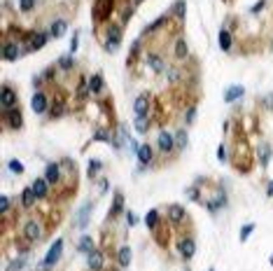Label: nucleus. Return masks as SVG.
Here are the masks:
<instances>
[{"label":"nucleus","instance_id":"9","mask_svg":"<svg viewBox=\"0 0 273 271\" xmlns=\"http://www.w3.org/2000/svg\"><path fill=\"white\" fill-rule=\"evenodd\" d=\"M3 127H5L7 131H19V129H24V114H21V110L14 108V110L3 112Z\"/></svg>","mask_w":273,"mask_h":271},{"label":"nucleus","instance_id":"32","mask_svg":"<svg viewBox=\"0 0 273 271\" xmlns=\"http://www.w3.org/2000/svg\"><path fill=\"white\" fill-rule=\"evenodd\" d=\"M77 250L79 253H84V255H89L91 250H96V241H94V236H89V234L82 236L79 243H77Z\"/></svg>","mask_w":273,"mask_h":271},{"label":"nucleus","instance_id":"4","mask_svg":"<svg viewBox=\"0 0 273 271\" xmlns=\"http://www.w3.org/2000/svg\"><path fill=\"white\" fill-rule=\"evenodd\" d=\"M0 108H3V112L19 108V94H17V89H14L12 85H7V82L3 85V89H0Z\"/></svg>","mask_w":273,"mask_h":271},{"label":"nucleus","instance_id":"41","mask_svg":"<svg viewBox=\"0 0 273 271\" xmlns=\"http://www.w3.org/2000/svg\"><path fill=\"white\" fill-rule=\"evenodd\" d=\"M10 206H12V199H10L7 194H0V215H3V217H7Z\"/></svg>","mask_w":273,"mask_h":271},{"label":"nucleus","instance_id":"53","mask_svg":"<svg viewBox=\"0 0 273 271\" xmlns=\"http://www.w3.org/2000/svg\"><path fill=\"white\" fill-rule=\"evenodd\" d=\"M268 264H273V253H271V257H268Z\"/></svg>","mask_w":273,"mask_h":271},{"label":"nucleus","instance_id":"31","mask_svg":"<svg viewBox=\"0 0 273 271\" xmlns=\"http://www.w3.org/2000/svg\"><path fill=\"white\" fill-rule=\"evenodd\" d=\"M66 30H68V21H66V19H56V21H52V26H49V35H52V37H61Z\"/></svg>","mask_w":273,"mask_h":271},{"label":"nucleus","instance_id":"20","mask_svg":"<svg viewBox=\"0 0 273 271\" xmlns=\"http://www.w3.org/2000/svg\"><path fill=\"white\" fill-rule=\"evenodd\" d=\"M124 211H126V208H124V194H121V192H117L115 197H112V206H110L108 220H115V217H119Z\"/></svg>","mask_w":273,"mask_h":271},{"label":"nucleus","instance_id":"15","mask_svg":"<svg viewBox=\"0 0 273 271\" xmlns=\"http://www.w3.org/2000/svg\"><path fill=\"white\" fill-rule=\"evenodd\" d=\"M150 108H152V96L150 94H140L133 103L135 117H150Z\"/></svg>","mask_w":273,"mask_h":271},{"label":"nucleus","instance_id":"44","mask_svg":"<svg viewBox=\"0 0 273 271\" xmlns=\"http://www.w3.org/2000/svg\"><path fill=\"white\" fill-rule=\"evenodd\" d=\"M217 162L229 164V150H226V145H224V143H219V145H217Z\"/></svg>","mask_w":273,"mask_h":271},{"label":"nucleus","instance_id":"5","mask_svg":"<svg viewBox=\"0 0 273 271\" xmlns=\"http://www.w3.org/2000/svg\"><path fill=\"white\" fill-rule=\"evenodd\" d=\"M121 45V24H108V33H105V52H110V54H115L117 49H119Z\"/></svg>","mask_w":273,"mask_h":271},{"label":"nucleus","instance_id":"12","mask_svg":"<svg viewBox=\"0 0 273 271\" xmlns=\"http://www.w3.org/2000/svg\"><path fill=\"white\" fill-rule=\"evenodd\" d=\"M135 157H138L140 166L152 169V166H154V147H152L150 143H143V145H140V150L135 152Z\"/></svg>","mask_w":273,"mask_h":271},{"label":"nucleus","instance_id":"27","mask_svg":"<svg viewBox=\"0 0 273 271\" xmlns=\"http://www.w3.org/2000/svg\"><path fill=\"white\" fill-rule=\"evenodd\" d=\"M245 96V87L243 85H231L229 89L224 91V101L226 103H236L238 98H243Z\"/></svg>","mask_w":273,"mask_h":271},{"label":"nucleus","instance_id":"34","mask_svg":"<svg viewBox=\"0 0 273 271\" xmlns=\"http://www.w3.org/2000/svg\"><path fill=\"white\" fill-rule=\"evenodd\" d=\"M56 66L61 68V70H73L77 63H75V54H63V56H59V63Z\"/></svg>","mask_w":273,"mask_h":271},{"label":"nucleus","instance_id":"6","mask_svg":"<svg viewBox=\"0 0 273 271\" xmlns=\"http://www.w3.org/2000/svg\"><path fill=\"white\" fill-rule=\"evenodd\" d=\"M61 255H63V239H56L54 241V246L47 250V255H44V259H42V269L40 271H52L56 266V262L61 259Z\"/></svg>","mask_w":273,"mask_h":271},{"label":"nucleus","instance_id":"11","mask_svg":"<svg viewBox=\"0 0 273 271\" xmlns=\"http://www.w3.org/2000/svg\"><path fill=\"white\" fill-rule=\"evenodd\" d=\"M94 201H86V204H82V208L77 211V215H75V227L77 229H86L89 227V217L91 213H94Z\"/></svg>","mask_w":273,"mask_h":271},{"label":"nucleus","instance_id":"18","mask_svg":"<svg viewBox=\"0 0 273 271\" xmlns=\"http://www.w3.org/2000/svg\"><path fill=\"white\" fill-rule=\"evenodd\" d=\"M166 215H168L170 224H175V227L187 220V211H185V208H182L180 204H170L168 208H166Z\"/></svg>","mask_w":273,"mask_h":271},{"label":"nucleus","instance_id":"24","mask_svg":"<svg viewBox=\"0 0 273 271\" xmlns=\"http://www.w3.org/2000/svg\"><path fill=\"white\" fill-rule=\"evenodd\" d=\"M271 154H273L271 145H268L266 140H261V143H259V150H257V159H259L261 169H266V166H268V162H271Z\"/></svg>","mask_w":273,"mask_h":271},{"label":"nucleus","instance_id":"33","mask_svg":"<svg viewBox=\"0 0 273 271\" xmlns=\"http://www.w3.org/2000/svg\"><path fill=\"white\" fill-rule=\"evenodd\" d=\"M63 112H66V98H56V105L49 108V120H59Z\"/></svg>","mask_w":273,"mask_h":271},{"label":"nucleus","instance_id":"39","mask_svg":"<svg viewBox=\"0 0 273 271\" xmlns=\"http://www.w3.org/2000/svg\"><path fill=\"white\" fill-rule=\"evenodd\" d=\"M252 231H255V222H248V224H243L241 227V234H238V241L241 243H245L252 236Z\"/></svg>","mask_w":273,"mask_h":271},{"label":"nucleus","instance_id":"8","mask_svg":"<svg viewBox=\"0 0 273 271\" xmlns=\"http://www.w3.org/2000/svg\"><path fill=\"white\" fill-rule=\"evenodd\" d=\"M145 63H147V68H150L154 75H166V70H168V61L159 54V52H147V54H145Z\"/></svg>","mask_w":273,"mask_h":271},{"label":"nucleus","instance_id":"30","mask_svg":"<svg viewBox=\"0 0 273 271\" xmlns=\"http://www.w3.org/2000/svg\"><path fill=\"white\" fill-rule=\"evenodd\" d=\"M168 14H170V17H175L177 21H185V14H187V3H185V0H175Z\"/></svg>","mask_w":273,"mask_h":271},{"label":"nucleus","instance_id":"1","mask_svg":"<svg viewBox=\"0 0 273 271\" xmlns=\"http://www.w3.org/2000/svg\"><path fill=\"white\" fill-rule=\"evenodd\" d=\"M0 54H3V61H7V63H14L17 59H21V56L26 54L24 47H21V43L19 40H3V47H0Z\"/></svg>","mask_w":273,"mask_h":271},{"label":"nucleus","instance_id":"26","mask_svg":"<svg viewBox=\"0 0 273 271\" xmlns=\"http://www.w3.org/2000/svg\"><path fill=\"white\" fill-rule=\"evenodd\" d=\"M37 201V194L33 192V187H24V192H21V208L24 211H30Z\"/></svg>","mask_w":273,"mask_h":271},{"label":"nucleus","instance_id":"48","mask_svg":"<svg viewBox=\"0 0 273 271\" xmlns=\"http://www.w3.org/2000/svg\"><path fill=\"white\" fill-rule=\"evenodd\" d=\"M77 40H79V33L75 30V33H73V40H70V54H75V52H77V47H79Z\"/></svg>","mask_w":273,"mask_h":271},{"label":"nucleus","instance_id":"45","mask_svg":"<svg viewBox=\"0 0 273 271\" xmlns=\"http://www.w3.org/2000/svg\"><path fill=\"white\" fill-rule=\"evenodd\" d=\"M101 169H103V162H98V159H91L89 166H86V171H89V178H94V175H96Z\"/></svg>","mask_w":273,"mask_h":271},{"label":"nucleus","instance_id":"40","mask_svg":"<svg viewBox=\"0 0 273 271\" xmlns=\"http://www.w3.org/2000/svg\"><path fill=\"white\" fill-rule=\"evenodd\" d=\"M196 122V103H192V105H187V110H185V124H194Z\"/></svg>","mask_w":273,"mask_h":271},{"label":"nucleus","instance_id":"52","mask_svg":"<svg viewBox=\"0 0 273 271\" xmlns=\"http://www.w3.org/2000/svg\"><path fill=\"white\" fill-rule=\"evenodd\" d=\"M101 192H108V180H105V178L101 180Z\"/></svg>","mask_w":273,"mask_h":271},{"label":"nucleus","instance_id":"14","mask_svg":"<svg viewBox=\"0 0 273 271\" xmlns=\"http://www.w3.org/2000/svg\"><path fill=\"white\" fill-rule=\"evenodd\" d=\"M30 108H33V112L35 114H44L49 110V96L44 94L42 89L33 94V98H30Z\"/></svg>","mask_w":273,"mask_h":271},{"label":"nucleus","instance_id":"25","mask_svg":"<svg viewBox=\"0 0 273 271\" xmlns=\"http://www.w3.org/2000/svg\"><path fill=\"white\" fill-rule=\"evenodd\" d=\"M89 96H91L89 78H79V82H77V91H75V98H77V103H84Z\"/></svg>","mask_w":273,"mask_h":271},{"label":"nucleus","instance_id":"29","mask_svg":"<svg viewBox=\"0 0 273 271\" xmlns=\"http://www.w3.org/2000/svg\"><path fill=\"white\" fill-rule=\"evenodd\" d=\"M145 224H147V229H150V231H154V229L161 224V213H159V208H152V211H147Z\"/></svg>","mask_w":273,"mask_h":271},{"label":"nucleus","instance_id":"19","mask_svg":"<svg viewBox=\"0 0 273 271\" xmlns=\"http://www.w3.org/2000/svg\"><path fill=\"white\" fill-rule=\"evenodd\" d=\"M89 89H91V96H101L105 91V80H103V72H94L89 78Z\"/></svg>","mask_w":273,"mask_h":271},{"label":"nucleus","instance_id":"37","mask_svg":"<svg viewBox=\"0 0 273 271\" xmlns=\"http://www.w3.org/2000/svg\"><path fill=\"white\" fill-rule=\"evenodd\" d=\"M187 143H189V138H187V129H180V131L175 133V147H177V152H185Z\"/></svg>","mask_w":273,"mask_h":271},{"label":"nucleus","instance_id":"16","mask_svg":"<svg viewBox=\"0 0 273 271\" xmlns=\"http://www.w3.org/2000/svg\"><path fill=\"white\" fill-rule=\"evenodd\" d=\"M61 178H63V173H61V162H49L47 166H44V180L56 187L61 182Z\"/></svg>","mask_w":273,"mask_h":271},{"label":"nucleus","instance_id":"17","mask_svg":"<svg viewBox=\"0 0 273 271\" xmlns=\"http://www.w3.org/2000/svg\"><path fill=\"white\" fill-rule=\"evenodd\" d=\"M86 264H89V271H103V266H105V253L101 250V248L91 250V253L86 255Z\"/></svg>","mask_w":273,"mask_h":271},{"label":"nucleus","instance_id":"50","mask_svg":"<svg viewBox=\"0 0 273 271\" xmlns=\"http://www.w3.org/2000/svg\"><path fill=\"white\" fill-rule=\"evenodd\" d=\"M126 222H128V224H131V227H133V224H135V222H138V217H135V215H133V213L128 211V213H126Z\"/></svg>","mask_w":273,"mask_h":271},{"label":"nucleus","instance_id":"46","mask_svg":"<svg viewBox=\"0 0 273 271\" xmlns=\"http://www.w3.org/2000/svg\"><path fill=\"white\" fill-rule=\"evenodd\" d=\"M24 264H26V257L21 255V257H17L12 264H10V269H7V271H21V269H24Z\"/></svg>","mask_w":273,"mask_h":271},{"label":"nucleus","instance_id":"22","mask_svg":"<svg viewBox=\"0 0 273 271\" xmlns=\"http://www.w3.org/2000/svg\"><path fill=\"white\" fill-rule=\"evenodd\" d=\"M217 45H219V49H222V52H231V47H234V35H231V30L226 28V26H222V28H219Z\"/></svg>","mask_w":273,"mask_h":271},{"label":"nucleus","instance_id":"54","mask_svg":"<svg viewBox=\"0 0 273 271\" xmlns=\"http://www.w3.org/2000/svg\"><path fill=\"white\" fill-rule=\"evenodd\" d=\"M210 271H215V269H210Z\"/></svg>","mask_w":273,"mask_h":271},{"label":"nucleus","instance_id":"47","mask_svg":"<svg viewBox=\"0 0 273 271\" xmlns=\"http://www.w3.org/2000/svg\"><path fill=\"white\" fill-rule=\"evenodd\" d=\"M35 7V0H19V10L21 12H30Z\"/></svg>","mask_w":273,"mask_h":271},{"label":"nucleus","instance_id":"42","mask_svg":"<svg viewBox=\"0 0 273 271\" xmlns=\"http://www.w3.org/2000/svg\"><path fill=\"white\" fill-rule=\"evenodd\" d=\"M166 80H168V82H173V85H175V82H180V80H182V75H180V68H173V66H168V70H166Z\"/></svg>","mask_w":273,"mask_h":271},{"label":"nucleus","instance_id":"10","mask_svg":"<svg viewBox=\"0 0 273 271\" xmlns=\"http://www.w3.org/2000/svg\"><path fill=\"white\" fill-rule=\"evenodd\" d=\"M157 150L159 154H173V152H177L175 147V133L170 131H161L157 136Z\"/></svg>","mask_w":273,"mask_h":271},{"label":"nucleus","instance_id":"38","mask_svg":"<svg viewBox=\"0 0 273 271\" xmlns=\"http://www.w3.org/2000/svg\"><path fill=\"white\" fill-rule=\"evenodd\" d=\"M185 192H187V199H189V201H194V204H201V206L206 204V199H203V197H201V194H199V187H196V185L187 187Z\"/></svg>","mask_w":273,"mask_h":271},{"label":"nucleus","instance_id":"13","mask_svg":"<svg viewBox=\"0 0 273 271\" xmlns=\"http://www.w3.org/2000/svg\"><path fill=\"white\" fill-rule=\"evenodd\" d=\"M177 253H180V257L185 259V262H189V259L196 255V241L192 239V236L180 239V243H177Z\"/></svg>","mask_w":273,"mask_h":271},{"label":"nucleus","instance_id":"21","mask_svg":"<svg viewBox=\"0 0 273 271\" xmlns=\"http://www.w3.org/2000/svg\"><path fill=\"white\" fill-rule=\"evenodd\" d=\"M30 187H33V192L37 194V201L47 199V197H49V192H52V189H49V187H52V185H49V182L44 180V175H42V178H35V180H33V185H30Z\"/></svg>","mask_w":273,"mask_h":271},{"label":"nucleus","instance_id":"51","mask_svg":"<svg viewBox=\"0 0 273 271\" xmlns=\"http://www.w3.org/2000/svg\"><path fill=\"white\" fill-rule=\"evenodd\" d=\"M266 197H268V199H273V180L266 185Z\"/></svg>","mask_w":273,"mask_h":271},{"label":"nucleus","instance_id":"28","mask_svg":"<svg viewBox=\"0 0 273 271\" xmlns=\"http://www.w3.org/2000/svg\"><path fill=\"white\" fill-rule=\"evenodd\" d=\"M173 54H175L177 61H185L189 56V47L185 43V37H175V43H173Z\"/></svg>","mask_w":273,"mask_h":271},{"label":"nucleus","instance_id":"23","mask_svg":"<svg viewBox=\"0 0 273 271\" xmlns=\"http://www.w3.org/2000/svg\"><path fill=\"white\" fill-rule=\"evenodd\" d=\"M131 257H133V255H131V248H128V246H119V248H117V264H119V269L126 271L128 266H131Z\"/></svg>","mask_w":273,"mask_h":271},{"label":"nucleus","instance_id":"36","mask_svg":"<svg viewBox=\"0 0 273 271\" xmlns=\"http://www.w3.org/2000/svg\"><path fill=\"white\" fill-rule=\"evenodd\" d=\"M133 127H135V131L138 133H147L152 129V122H150V117H135Z\"/></svg>","mask_w":273,"mask_h":271},{"label":"nucleus","instance_id":"35","mask_svg":"<svg viewBox=\"0 0 273 271\" xmlns=\"http://www.w3.org/2000/svg\"><path fill=\"white\" fill-rule=\"evenodd\" d=\"M140 47H143V40H133V45H131V49H128V59H126V63L128 66H133L135 63V59H138V54H140Z\"/></svg>","mask_w":273,"mask_h":271},{"label":"nucleus","instance_id":"7","mask_svg":"<svg viewBox=\"0 0 273 271\" xmlns=\"http://www.w3.org/2000/svg\"><path fill=\"white\" fill-rule=\"evenodd\" d=\"M24 239L30 243H40L44 239V224L40 220H28L24 224Z\"/></svg>","mask_w":273,"mask_h":271},{"label":"nucleus","instance_id":"3","mask_svg":"<svg viewBox=\"0 0 273 271\" xmlns=\"http://www.w3.org/2000/svg\"><path fill=\"white\" fill-rule=\"evenodd\" d=\"M24 37H26L24 52L28 54V52H40L52 35H49V33H42V30H35V33H24Z\"/></svg>","mask_w":273,"mask_h":271},{"label":"nucleus","instance_id":"43","mask_svg":"<svg viewBox=\"0 0 273 271\" xmlns=\"http://www.w3.org/2000/svg\"><path fill=\"white\" fill-rule=\"evenodd\" d=\"M7 169L12 171L14 175H21L24 173V164L19 162V159H10V162H7Z\"/></svg>","mask_w":273,"mask_h":271},{"label":"nucleus","instance_id":"2","mask_svg":"<svg viewBox=\"0 0 273 271\" xmlns=\"http://www.w3.org/2000/svg\"><path fill=\"white\" fill-rule=\"evenodd\" d=\"M115 12V0H96L91 7V19L96 24H103L105 19H110V14Z\"/></svg>","mask_w":273,"mask_h":271},{"label":"nucleus","instance_id":"49","mask_svg":"<svg viewBox=\"0 0 273 271\" xmlns=\"http://www.w3.org/2000/svg\"><path fill=\"white\" fill-rule=\"evenodd\" d=\"M266 3H268V0H259V3H257L255 7H250V14H257V12H261V10L266 7Z\"/></svg>","mask_w":273,"mask_h":271}]
</instances>
